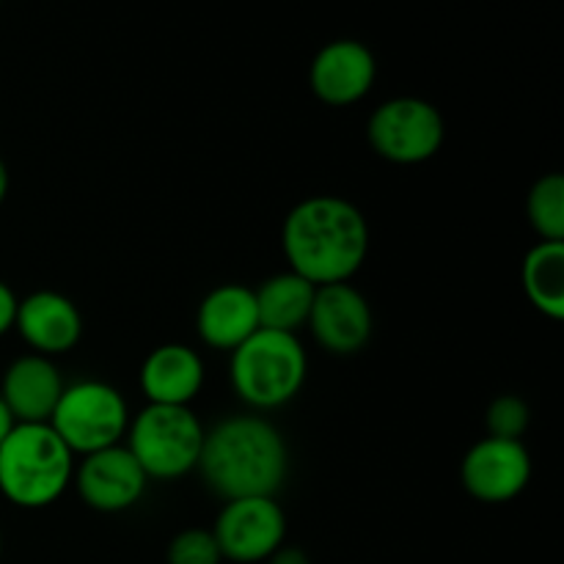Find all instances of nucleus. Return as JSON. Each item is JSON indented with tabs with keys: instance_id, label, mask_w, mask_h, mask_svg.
Returning a JSON list of instances; mask_svg holds the SVG:
<instances>
[{
	"instance_id": "1",
	"label": "nucleus",
	"mask_w": 564,
	"mask_h": 564,
	"mask_svg": "<svg viewBox=\"0 0 564 564\" xmlns=\"http://www.w3.org/2000/svg\"><path fill=\"white\" fill-rule=\"evenodd\" d=\"M290 270L314 286L350 284L369 253V224L339 196H312L290 209L281 229Z\"/></svg>"
},
{
	"instance_id": "2",
	"label": "nucleus",
	"mask_w": 564,
	"mask_h": 564,
	"mask_svg": "<svg viewBox=\"0 0 564 564\" xmlns=\"http://www.w3.org/2000/svg\"><path fill=\"white\" fill-rule=\"evenodd\" d=\"M196 471L224 501L275 499L290 474V449L268 419L226 416L204 435Z\"/></svg>"
},
{
	"instance_id": "3",
	"label": "nucleus",
	"mask_w": 564,
	"mask_h": 564,
	"mask_svg": "<svg viewBox=\"0 0 564 564\" xmlns=\"http://www.w3.org/2000/svg\"><path fill=\"white\" fill-rule=\"evenodd\" d=\"M75 477V455L50 424H17L0 444V494L22 510L53 505Z\"/></svg>"
},
{
	"instance_id": "4",
	"label": "nucleus",
	"mask_w": 564,
	"mask_h": 564,
	"mask_svg": "<svg viewBox=\"0 0 564 564\" xmlns=\"http://www.w3.org/2000/svg\"><path fill=\"white\" fill-rule=\"evenodd\" d=\"M231 386L246 405L275 411L301 394L308 375L306 347L295 334L259 328L231 352Z\"/></svg>"
},
{
	"instance_id": "5",
	"label": "nucleus",
	"mask_w": 564,
	"mask_h": 564,
	"mask_svg": "<svg viewBox=\"0 0 564 564\" xmlns=\"http://www.w3.org/2000/svg\"><path fill=\"white\" fill-rule=\"evenodd\" d=\"M204 424L191 408L147 405L127 427V449L149 479H180L196 471Z\"/></svg>"
},
{
	"instance_id": "6",
	"label": "nucleus",
	"mask_w": 564,
	"mask_h": 564,
	"mask_svg": "<svg viewBox=\"0 0 564 564\" xmlns=\"http://www.w3.org/2000/svg\"><path fill=\"white\" fill-rule=\"evenodd\" d=\"M47 424L72 455L86 457L121 444L130 427V411L110 383L80 380L66 386Z\"/></svg>"
},
{
	"instance_id": "7",
	"label": "nucleus",
	"mask_w": 564,
	"mask_h": 564,
	"mask_svg": "<svg viewBox=\"0 0 564 564\" xmlns=\"http://www.w3.org/2000/svg\"><path fill=\"white\" fill-rule=\"evenodd\" d=\"M446 124L433 102L419 97H394L378 105L367 121L369 147L397 165L427 163L444 147Z\"/></svg>"
},
{
	"instance_id": "8",
	"label": "nucleus",
	"mask_w": 564,
	"mask_h": 564,
	"mask_svg": "<svg viewBox=\"0 0 564 564\" xmlns=\"http://www.w3.org/2000/svg\"><path fill=\"white\" fill-rule=\"evenodd\" d=\"M209 532L224 560L268 562L284 545L286 516L275 499H235L226 501Z\"/></svg>"
},
{
	"instance_id": "9",
	"label": "nucleus",
	"mask_w": 564,
	"mask_h": 564,
	"mask_svg": "<svg viewBox=\"0 0 564 564\" xmlns=\"http://www.w3.org/2000/svg\"><path fill=\"white\" fill-rule=\"evenodd\" d=\"M463 488L482 505H507L527 490L532 457L523 441L482 438L466 452L460 466Z\"/></svg>"
},
{
	"instance_id": "10",
	"label": "nucleus",
	"mask_w": 564,
	"mask_h": 564,
	"mask_svg": "<svg viewBox=\"0 0 564 564\" xmlns=\"http://www.w3.org/2000/svg\"><path fill=\"white\" fill-rule=\"evenodd\" d=\"M72 479H75L83 505L91 507L94 512H105V516H116V512L135 507L149 485V477L124 444L86 455Z\"/></svg>"
},
{
	"instance_id": "11",
	"label": "nucleus",
	"mask_w": 564,
	"mask_h": 564,
	"mask_svg": "<svg viewBox=\"0 0 564 564\" xmlns=\"http://www.w3.org/2000/svg\"><path fill=\"white\" fill-rule=\"evenodd\" d=\"M306 325L323 350L352 356L372 339V306L352 284L317 286Z\"/></svg>"
},
{
	"instance_id": "12",
	"label": "nucleus",
	"mask_w": 564,
	"mask_h": 564,
	"mask_svg": "<svg viewBox=\"0 0 564 564\" xmlns=\"http://www.w3.org/2000/svg\"><path fill=\"white\" fill-rule=\"evenodd\" d=\"M375 77H378V61L372 50L356 39H336L314 55L308 86L319 102L330 108H347L361 102L372 91Z\"/></svg>"
},
{
	"instance_id": "13",
	"label": "nucleus",
	"mask_w": 564,
	"mask_h": 564,
	"mask_svg": "<svg viewBox=\"0 0 564 564\" xmlns=\"http://www.w3.org/2000/svg\"><path fill=\"white\" fill-rule=\"evenodd\" d=\"M14 328L36 356L69 352L83 336L80 308L55 290H39L17 301Z\"/></svg>"
},
{
	"instance_id": "14",
	"label": "nucleus",
	"mask_w": 564,
	"mask_h": 564,
	"mask_svg": "<svg viewBox=\"0 0 564 564\" xmlns=\"http://www.w3.org/2000/svg\"><path fill=\"white\" fill-rule=\"evenodd\" d=\"M66 383L50 358L22 356L6 369L0 383V400L11 411L17 424H47L64 394Z\"/></svg>"
},
{
	"instance_id": "15",
	"label": "nucleus",
	"mask_w": 564,
	"mask_h": 564,
	"mask_svg": "<svg viewBox=\"0 0 564 564\" xmlns=\"http://www.w3.org/2000/svg\"><path fill=\"white\" fill-rule=\"evenodd\" d=\"M204 386V361L187 345H160L141 367V391L149 405L187 408Z\"/></svg>"
},
{
	"instance_id": "16",
	"label": "nucleus",
	"mask_w": 564,
	"mask_h": 564,
	"mask_svg": "<svg viewBox=\"0 0 564 564\" xmlns=\"http://www.w3.org/2000/svg\"><path fill=\"white\" fill-rule=\"evenodd\" d=\"M196 330L204 345L235 352L259 330L257 297L251 286L224 284L209 292L198 306Z\"/></svg>"
},
{
	"instance_id": "17",
	"label": "nucleus",
	"mask_w": 564,
	"mask_h": 564,
	"mask_svg": "<svg viewBox=\"0 0 564 564\" xmlns=\"http://www.w3.org/2000/svg\"><path fill=\"white\" fill-rule=\"evenodd\" d=\"M314 292H317V286L308 284L306 279L295 275L292 270L268 279L262 286L253 290L259 312V328L297 336V328H303V325L308 323Z\"/></svg>"
},
{
	"instance_id": "18",
	"label": "nucleus",
	"mask_w": 564,
	"mask_h": 564,
	"mask_svg": "<svg viewBox=\"0 0 564 564\" xmlns=\"http://www.w3.org/2000/svg\"><path fill=\"white\" fill-rule=\"evenodd\" d=\"M529 303L549 319H564V242H538L521 268Z\"/></svg>"
},
{
	"instance_id": "19",
	"label": "nucleus",
	"mask_w": 564,
	"mask_h": 564,
	"mask_svg": "<svg viewBox=\"0 0 564 564\" xmlns=\"http://www.w3.org/2000/svg\"><path fill=\"white\" fill-rule=\"evenodd\" d=\"M529 224L543 242H564V176L545 174L529 191Z\"/></svg>"
},
{
	"instance_id": "20",
	"label": "nucleus",
	"mask_w": 564,
	"mask_h": 564,
	"mask_svg": "<svg viewBox=\"0 0 564 564\" xmlns=\"http://www.w3.org/2000/svg\"><path fill=\"white\" fill-rule=\"evenodd\" d=\"M529 419H532V413H529V405L523 402V397L501 394L488 405L485 424H488L490 438L521 441L529 427Z\"/></svg>"
},
{
	"instance_id": "21",
	"label": "nucleus",
	"mask_w": 564,
	"mask_h": 564,
	"mask_svg": "<svg viewBox=\"0 0 564 564\" xmlns=\"http://www.w3.org/2000/svg\"><path fill=\"white\" fill-rule=\"evenodd\" d=\"M165 562L169 564H220L218 543H215L213 532L202 527L182 529L165 551Z\"/></svg>"
},
{
	"instance_id": "22",
	"label": "nucleus",
	"mask_w": 564,
	"mask_h": 564,
	"mask_svg": "<svg viewBox=\"0 0 564 564\" xmlns=\"http://www.w3.org/2000/svg\"><path fill=\"white\" fill-rule=\"evenodd\" d=\"M14 317H17V295L11 292L9 284L0 281V336L9 334L14 328Z\"/></svg>"
},
{
	"instance_id": "23",
	"label": "nucleus",
	"mask_w": 564,
	"mask_h": 564,
	"mask_svg": "<svg viewBox=\"0 0 564 564\" xmlns=\"http://www.w3.org/2000/svg\"><path fill=\"white\" fill-rule=\"evenodd\" d=\"M268 564H312V562H308L306 551L295 549V545H281V549L270 556Z\"/></svg>"
},
{
	"instance_id": "24",
	"label": "nucleus",
	"mask_w": 564,
	"mask_h": 564,
	"mask_svg": "<svg viewBox=\"0 0 564 564\" xmlns=\"http://www.w3.org/2000/svg\"><path fill=\"white\" fill-rule=\"evenodd\" d=\"M14 427H17L14 416H11V411H9V408H6V402L0 400V444H3V441L9 438V433Z\"/></svg>"
},
{
	"instance_id": "25",
	"label": "nucleus",
	"mask_w": 564,
	"mask_h": 564,
	"mask_svg": "<svg viewBox=\"0 0 564 564\" xmlns=\"http://www.w3.org/2000/svg\"><path fill=\"white\" fill-rule=\"evenodd\" d=\"M6 193H9V171H6V163L0 160V204H3Z\"/></svg>"
},
{
	"instance_id": "26",
	"label": "nucleus",
	"mask_w": 564,
	"mask_h": 564,
	"mask_svg": "<svg viewBox=\"0 0 564 564\" xmlns=\"http://www.w3.org/2000/svg\"><path fill=\"white\" fill-rule=\"evenodd\" d=\"M0 554H3V538H0Z\"/></svg>"
}]
</instances>
